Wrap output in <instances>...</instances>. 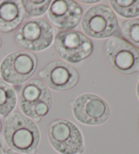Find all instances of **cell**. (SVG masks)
Wrapping results in <instances>:
<instances>
[{
  "label": "cell",
  "mask_w": 139,
  "mask_h": 154,
  "mask_svg": "<svg viewBox=\"0 0 139 154\" xmlns=\"http://www.w3.org/2000/svg\"><path fill=\"white\" fill-rule=\"evenodd\" d=\"M4 136L8 147L18 153L34 154L40 140L36 124L18 111L10 113L5 118Z\"/></svg>",
  "instance_id": "6da1fadb"
},
{
  "label": "cell",
  "mask_w": 139,
  "mask_h": 154,
  "mask_svg": "<svg viewBox=\"0 0 139 154\" xmlns=\"http://www.w3.org/2000/svg\"><path fill=\"white\" fill-rule=\"evenodd\" d=\"M19 104L25 116L32 120L39 122L51 108V94L42 81L31 79L20 91Z\"/></svg>",
  "instance_id": "7a4b0ae2"
},
{
  "label": "cell",
  "mask_w": 139,
  "mask_h": 154,
  "mask_svg": "<svg viewBox=\"0 0 139 154\" xmlns=\"http://www.w3.org/2000/svg\"><path fill=\"white\" fill-rule=\"evenodd\" d=\"M50 143L60 154H81L84 152V139L76 124L66 119H56L48 130Z\"/></svg>",
  "instance_id": "3957f363"
},
{
  "label": "cell",
  "mask_w": 139,
  "mask_h": 154,
  "mask_svg": "<svg viewBox=\"0 0 139 154\" xmlns=\"http://www.w3.org/2000/svg\"><path fill=\"white\" fill-rule=\"evenodd\" d=\"M54 30L46 20L34 18L21 25L14 35V40L21 48L32 52L45 50L52 44Z\"/></svg>",
  "instance_id": "277c9868"
},
{
  "label": "cell",
  "mask_w": 139,
  "mask_h": 154,
  "mask_svg": "<svg viewBox=\"0 0 139 154\" xmlns=\"http://www.w3.org/2000/svg\"><path fill=\"white\" fill-rule=\"evenodd\" d=\"M106 59L116 72L131 75L139 72V53L125 39L113 37L104 45Z\"/></svg>",
  "instance_id": "5b68a950"
},
{
  "label": "cell",
  "mask_w": 139,
  "mask_h": 154,
  "mask_svg": "<svg viewBox=\"0 0 139 154\" xmlns=\"http://www.w3.org/2000/svg\"><path fill=\"white\" fill-rule=\"evenodd\" d=\"M82 28L85 35L94 39L113 36L118 29L117 19L110 8L98 4L90 8L82 19Z\"/></svg>",
  "instance_id": "8992f818"
},
{
  "label": "cell",
  "mask_w": 139,
  "mask_h": 154,
  "mask_svg": "<svg viewBox=\"0 0 139 154\" xmlns=\"http://www.w3.org/2000/svg\"><path fill=\"white\" fill-rule=\"evenodd\" d=\"M54 48L57 54L66 62L77 63L92 54L94 46L91 39L84 33L69 30L57 34Z\"/></svg>",
  "instance_id": "52a82bcc"
},
{
  "label": "cell",
  "mask_w": 139,
  "mask_h": 154,
  "mask_svg": "<svg viewBox=\"0 0 139 154\" xmlns=\"http://www.w3.org/2000/svg\"><path fill=\"white\" fill-rule=\"evenodd\" d=\"M37 67L36 55L27 51H17L8 55L0 65L2 78L7 83L19 85L33 75Z\"/></svg>",
  "instance_id": "ba28073f"
},
{
  "label": "cell",
  "mask_w": 139,
  "mask_h": 154,
  "mask_svg": "<svg viewBox=\"0 0 139 154\" xmlns=\"http://www.w3.org/2000/svg\"><path fill=\"white\" fill-rule=\"evenodd\" d=\"M73 116L80 123L88 126L103 124L110 117V108L102 98L93 94H84L74 100Z\"/></svg>",
  "instance_id": "9c48e42d"
},
{
  "label": "cell",
  "mask_w": 139,
  "mask_h": 154,
  "mask_svg": "<svg viewBox=\"0 0 139 154\" xmlns=\"http://www.w3.org/2000/svg\"><path fill=\"white\" fill-rule=\"evenodd\" d=\"M45 86L55 91H67L76 86L79 76L76 69L63 60L50 63L39 72Z\"/></svg>",
  "instance_id": "30bf717a"
},
{
  "label": "cell",
  "mask_w": 139,
  "mask_h": 154,
  "mask_svg": "<svg viewBox=\"0 0 139 154\" xmlns=\"http://www.w3.org/2000/svg\"><path fill=\"white\" fill-rule=\"evenodd\" d=\"M83 10L77 2L57 0L52 2L46 17L53 26L62 30L76 27L81 20Z\"/></svg>",
  "instance_id": "8fae6325"
},
{
  "label": "cell",
  "mask_w": 139,
  "mask_h": 154,
  "mask_svg": "<svg viewBox=\"0 0 139 154\" xmlns=\"http://www.w3.org/2000/svg\"><path fill=\"white\" fill-rule=\"evenodd\" d=\"M24 19L20 2L6 0L0 4V31L10 33L20 26Z\"/></svg>",
  "instance_id": "7c38bea8"
},
{
  "label": "cell",
  "mask_w": 139,
  "mask_h": 154,
  "mask_svg": "<svg viewBox=\"0 0 139 154\" xmlns=\"http://www.w3.org/2000/svg\"><path fill=\"white\" fill-rule=\"evenodd\" d=\"M17 104L14 90L6 82L0 79V116H7L14 110Z\"/></svg>",
  "instance_id": "4fadbf2b"
},
{
  "label": "cell",
  "mask_w": 139,
  "mask_h": 154,
  "mask_svg": "<svg viewBox=\"0 0 139 154\" xmlns=\"http://www.w3.org/2000/svg\"><path fill=\"white\" fill-rule=\"evenodd\" d=\"M112 8L120 17L133 18L139 16V0H111Z\"/></svg>",
  "instance_id": "5bb4252c"
},
{
  "label": "cell",
  "mask_w": 139,
  "mask_h": 154,
  "mask_svg": "<svg viewBox=\"0 0 139 154\" xmlns=\"http://www.w3.org/2000/svg\"><path fill=\"white\" fill-rule=\"evenodd\" d=\"M23 10L26 17L33 18L42 16L48 10L52 1H23L21 2Z\"/></svg>",
  "instance_id": "9a60e30c"
},
{
  "label": "cell",
  "mask_w": 139,
  "mask_h": 154,
  "mask_svg": "<svg viewBox=\"0 0 139 154\" xmlns=\"http://www.w3.org/2000/svg\"><path fill=\"white\" fill-rule=\"evenodd\" d=\"M122 33L131 45L139 48V19L128 20L122 25Z\"/></svg>",
  "instance_id": "2e32d148"
},
{
  "label": "cell",
  "mask_w": 139,
  "mask_h": 154,
  "mask_svg": "<svg viewBox=\"0 0 139 154\" xmlns=\"http://www.w3.org/2000/svg\"><path fill=\"white\" fill-rule=\"evenodd\" d=\"M0 154H5V150L0 143Z\"/></svg>",
  "instance_id": "e0dca14e"
},
{
  "label": "cell",
  "mask_w": 139,
  "mask_h": 154,
  "mask_svg": "<svg viewBox=\"0 0 139 154\" xmlns=\"http://www.w3.org/2000/svg\"><path fill=\"white\" fill-rule=\"evenodd\" d=\"M7 154H20V153L14 152V151H13L11 149H8V151H7Z\"/></svg>",
  "instance_id": "ac0fdd59"
},
{
  "label": "cell",
  "mask_w": 139,
  "mask_h": 154,
  "mask_svg": "<svg viewBox=\"0 0 139 154\" xmlns=\"http://www.w3.org/2000/svg\"><path fill=\"white\" fill-rule=\"evenodd\" d=\"M83 3H97V2H98L99 1H81Z\"/></svg>",
  "instance_id": "d6986e66"
},
{
  "label": "cell",
  "mask_w": 139,
  "mask_h": 154,
  "mask_svg": "<svg viewBox=\"0 0 139 154\" xmlns=\"http://www.w3.org/2000/svg\"><path fill=\"white\" fill-rule=\"evenodd\" d=\"M136 92H137V95L139 99V78H138V82L137 84V87H136Z\"/></svg>",
  "instance_id": "ffe728a7"
},
{
  "label": "cell",
  "mask_w": 139,
  "mask_h": 154,
  "mask_svg": "<svg viewBox=\"0 0 139 154\" xmlns=\"http://www.w3.org/2000/svg\"><path fill=\"white\" fill-rule=\"evenodd\" d=\"M2 122L0 120V132L2 131Z\"/></svg>",
  "instance_id": "44dd1931"
},
{
  "label": "cell",
  "mask_w": 139,
  "mask_h": 154,
  "mask_svg": "<svg viewBox=\"0 0 139 154\" xmlns=\"http://www.w3.org/2000/svg\"><path fill=\"white\" fill-rule=\"evenodd\" d=\"M2 38H1V36H0V48H1V46H2Z\"/></svg>",
  "instance_id": "7402d4cb"
}]
</instances>
